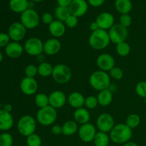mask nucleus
<instances>
[{"mask_svg":"<svg viewBox=\"0 0 146 146\" xmlns=\"http://www.w3.org/2000/svg\"><path fill=\"white\" fill-rule=\"evenodd\" d=\"M144 100H145V104H146V98H144Z\"/></svg>","mask_w":146,"mask_h":146,"instance_id":"nucleus-52","label":"nucleus"},{"mask_svg":"<svg viewBox=\"0 0 146 146\" xmlns=\"http://www.w3.org/2000/svg\"><path fill=\"white\" fill-rule=\"evenodd\" d=\"M64 22H65L66 25L68 27H69V28H71V29L74 28V27H76L77 25H78V17L71 14V15H70L66 19V21H64Z\"/></svg>","mask_w":146,"mask_h":146,"instance_id":"nucleus-41","label":"nucleus"},{"mask_svg":"<svg viewBox=\"0 0 146 146\" xmlns=\"http://www.w3.org/2000/svg\"><path fill=\"white\" fill-rule=\"evenodd\" d=\"M35 104L38 108H43L49 106V98L46 94H38L35 96Z\"/></svg>","mask_w":146,"mask_h":146,"instance_id":"nucleus-31","label":"nucleus"},{"mask_svg":"<svg viewBox=\"0 0 146 146\" xmlns=\"http://www.w3.org/2000/svg\"><path fill=\"white\" fill-rule=\"evenodd\" d=\"M56 1L58 3V5L60 7H68L73 0H56Z\"/></svg>","mask_w":146,"mask_h":146,"instance_id":"nucleus-46","label":"nucleus"},{"mask_svg":"<svg viewBox=\"0 0 146 146\" xmlns=\"http://www.w3.org/2000/svg\"><path fill=\"white\" fill-rule=\"evenodd\" d=\"M25 75L26 77L29 78H34L38 74V69L37 67L34 64H29L25 68Z\"/></svg>","mask_w":146,"mask_h":146,"instance_id":"nucleus-38","label":"nucleus"},{"mask_svg":"<svg viewBox=\"0 0 146 146\" xmlns=\"http://www.w3.org/2000/svg\"><path fill=\"white\" fill-rule=\"evenodd\" d=\"M108 33L111 42L114 43L115 44H118L123 41H125L128 34V29L123 27L120 24H114L108 30Z\"/></svg>","mask_w":146,"mask_h":146,"instance_id":"nucleus-9","label":"nucleus"},{"mask_svg":"<svg viewBox=\"0 0 146 146\" xmlns=\"http://www.w3.org/2000/svg\"><path fill=\"white\" fill-rule=\"evenodd\" d=\"M132 129L125 123L115 125L110 132V139L115 144H125L132 138Z\"/></svg>","mask_w":146,"mask_h":146,"instance_id":"nucleus-1","label":"nucleus"},{"mask_svg":"<svg viewBox=\"0 0 146 146\" xmlns=\"http://www.w3.org/2000/svg\"><path fill=\"white\" fill-rule=\"evenodd\" d=\"M121 25L123 27H125L128 29L130 26L132 24V18L129 14H121V17H120V23Z\"/></svg>","mask_w":146,"mask_h":146,"instance_id":"nucleus-40","label":"nucleus"},{"mask_svg":"<svg viewBox=\"0 0 146 146\" xmlns=\"http://www.w3.org/2000/svg\"><path fill=\"white\" fill-rule=\"evenodd\" d=\"M24 50V48L19 43L13 41L6 46L5 52L9 58H17L22 55Z\"/></svg>","mask_w":146,"mask_h":146,"instance_id":"nucleus-19","label":"nucleus"},{"mask_svg":"<svg viewBox=\"0 0 146 146\" xmlns=\"http://www.w3.org/2000/svg\"><path fill=\"white\" fill-rule=\"evenodd\" d=\"M78 132L80 139L85 143L93 142L97 133L95 125L90 123L81 125L78 128Z\"/></svg>","mask_w":146,"mask_h":146,"instance_id":"nucleus-11","label":"nucleus"},{"mask_svg":"<svg viewBox=\"0 0 146 146\" xmlns=\"http://www.w3.org/2000/svg\"><path fill=\"white\" fill-rule=\"evenodd\" d=\"M13 138L11 134L4 133L0 135V146H12Z\"/></svg>","mask_w":146,"mask_h":146,"instance_id":"nucleus-36","label":"nucleus"},{"mask_svg":"<svg viewBox=\"0 0 146 146\" xmlns=\"http://www.w3.org/2000/svg\"><path fill=\"white\" fill-rule=\"evenodd\" d=\"M2 59H3V55H2V54L1 53V51H0V63L1 62Z\"/></svg>","mask_w":146,"mask_h":146,"instance_id":"nucleus-50","label":"nucleus"},{"mask_svg":"<svg viewBox=\"0 0 146 146\" xmlns=\"http://www.w3.org/2000/svg\"><path fill=\"white\" fill-rule=\"evenodd\" d=\"M88 7V4L85 0H73L68 9L71 14L78 18L87 12Z\"/></svg>","mask_w":146,"mask_h":146,"instance_id":"nucleus-13","label":"nucleus"},{"mask_svg":"<svg viewBox=\"0 0 146 146\" xmlns=\"http://www.w3.org/2000/svg\"><path fill=\"white\" fill-rule=\"evenodd\" d=\"M14 124V119L10 113L6 112L4 110H0V130H9Z\"/></svg>","mask_w":146,"mask_h":146,"instance_id":"nucleus-22","label":"nucleus"},{"mask_svg":"<svg viewBox=\"0 0 146 146\" xmlns=\"http://www.w3.org/2000/svg\"><path fill=\"white\" fill-rule=\"evenodd\" d=\"M61 48V44L56 38H51L44 43V53L48 56L58 54Z\"/></svg>","mask_w":146,"mask_h":146,"instance_id":"nucleus-18","label":"nucleus"},{"mask_svg":"<svg viewBox=\"0 0 146 146\" xmlns=\"http://www.w3.org/2000/svg\"><path fill=\"white\" fill-rule=\"evenodd\" d=\"M105 0H88V4L94 7H101L104 3Z\"/></svg>","mask_w":146,"mask_h":146,"instance_id":"nucleus-45","label":"nucleus"},{"mask_svg":"<svg viewBox=\"0 0 146 146\" xmlns=\"http://www.w3.org/2000/svg\"><path fill=\"white\" fill-rule=\"evenodd\" d=\"M89 84L94 89L101 91L109 88L111 85L110 76L106 71L98 70L90 76Z\"/></svg>","mask_w":146,"mask_h":146,"instance_id":"nucleus-3","label":"nucleus"},{"mask_svg":"<svg viewBox=\"0 0 146 146\" xmlns=\"http://www.w3.org/2000/svg\"><path fill=\"white\" fill-rule=\"evenodd\" d=\"M71 15L68 7L58 6L55 10V16L57 20L60 21H65L66 19Z\"/></svg>","mask_w":146,"mask_h":146,"instance_id":"nucleus-30","label":"nucleus"},{"mask_svg":"<svg viewBox=\"0 0 146 146\" xmlns=\"http://www.w3.org/2000/svg\"><path fill=\"white\" fill-rule=\"evenodd\" d=\"M96 126L98 131L101 132L108 133L111 132V130L115 126V121L111 114L104 113L98 117L96 121Z\"/></svg>","mask_w":146,"mask_h":146,"instance_id":"nucleus-10","label":"nucleus"},{"mask_svg":"<svg viewBox=\"0 0 146 146\" xmlns=\"http://www.w3.org/2000/svg\"><path fill=\"white\" fill-rule=\"evenodd\" d=\"M96 23L99 29L103 30H109L114 25L115 19L114 17L109 12H103L97 17Z\"/></svg>","mask_w":146,"mask_h":146,"instance_id":"nucleus-17","label":"nucleus"},{"mask_svg":"<svg viewBox=\"0 0 146 146\" xmlns=\"http://www.w3.org/2000/svg\"><path fill=\"white\" fill-rule=\"evenodd\" d=\"M1 103H0V110H1Z\"/></svg>","mask_w":146,"mask_h":146,"instance_id":"nucleus-53","label":"nucleus"},{"mask_svg":"<svg viewBox=\"0 0 146 146\" xmlns=\"http://www.w3.org/2000/svg\"><path fill=\"white\" fill-rule=\"evenodd\" d=\"M24 49L29 55L38 56L44 52V43L37 37H31L26 41Z\"/></svg>","mask_w":146,"mask_h":146,"instance_id":"nucleus-8","label":"nucleus"},{"mask_svg":"<svg viewBox=\"0 0 146 146\" xmlns=\"http://www.w3.org/2000/svg\"><path fill=\"white\" fill-rule=\"evenodd\" d=\"M11 109H12V107H11V106L10 105V104H7V105L4 106V108H3V110H4V111H5L6 112L8 113L11 112Z\"/></svg>","mask_w":146,"mask_h":146,"instance_id":"nucleus-48","label":"nucleus"},{"mask_svg":"<svg viewBox=\"0 0 146 146\" xmlns=\"http://www.w3.org/2000/svg\"><path fill=\"white\" fill-rule=\"evenodd\" d=\"M27 29L21 22H14L9 28V36L14 41L19 42L25 37Z\"/></svg>","mask_w":146,"mask_h":146,"instance_id":"nucleus-12","label":"nucleus"},{"mask_svg":"<svg viewBox=\"0 0 146 146\" xmlns=\"http://www.w3.org/2000/svg\"><path fill=\"white\" fill-rule=\"evenodd\" d=\"M51 76L57 84H65L71 80V71L65 64H57L54 66Z\"/></svg>","mask_w":146,"mask_h":146,"instance_id":"nucleus-6","label":"nucleus"},{"mask_svg":"<svg viewBox=\"0 0 146 146\" xmlns=\"http://www.w3.org/2000/svg\"><path fill=\"white\" fill-rule=\"evenodd\" d=\"M78 131V123L75 121H66L62 126V134L66 136L73 135Z\"/></svg>","mask_w":146,"mask_h":146,"instance_id":"nucleus-27","label":"nucleus"},{"mask_svg":"<svg viewBox=\"0 0 146 146\" xmlns=\"http://www.w3.org/2000/svg\"><path fill=\"white\" fill-rule=\"evenodd\" d=\"M90 29L92 31V32L93 31H96V30L99 29V27H98V25L96 23V21H94V22H92L90 24Z\"/></svg>","mask_w":146,"mask_h":146,"instance_id":"nucleus-47","label":"nucleus"},{"mask_svg":"<svg viewBox=\"0 0 146 146\" xmlns=\"http://www.w3.org/2000/svg\"><path fill=\"white\" fill-rule=\"evenodd\" d=\"M31 1H32L33 2H41L43 0H31Z\"/></svg>","mask_w":146,"mask_h":146,"instance_id":"nucleus-51","label":"nucleus"},{"mask_svg":"<svg viewBox=\"0 0 146 146\" xmlns=\"http://www.w3.org/2000/svg\"><path fill=\"white\" fill-rule=\"evenodd\" d=\"M74 121L80 125H84V124L88 123L89 122V120L91 118L89 111L87 108H79L76 109L74 113Z\"/></svg>","mask_w":146,"mask_h":146,"instance_id":"nucleus-21","label":"nucleus"},{"mask_svg":"<svg viewBox=\"0 0 146 146\" xmlns=\"http://www.w3.org/2000/svg\"><path fill=\"white\" fill-rule=\"evenodd\" d=\"M20 88L25 95H34L38 90V83L36 79H34V78L25 77L21 81Z\"/></svg>","mask_w":146,"mask_h":146,"instance_id":"nucleus-16","label":"nucleus"},{"mask_svg":"<svg viewBox=\"0 0 146 146\" xmlns=\"http://www.w3.org/2000/svg\"><path fill=\"white\" fill-rule=\"evenodd\" d=\"M110 140V136L106 133L98 131L96 134L93 143L95 146H108Z\"/></svg>","mask_w":146,"mask_h":146,"instance_id":"nucleus-28","label":"nucleus"},{"mask_svg":"<svg viewBox=\"0 0 146 146\" xmlns=\"http://www.w3.org/2000/svg\"><path fill=\"white\" fill-rule=\"evenodd\" d=\"M17 128L21 135L28 137L35 133L36 128V121L31 115H26L21 117L17 124Z\"/></svg>","mask_w":146,"mask_h":146,"instance_id":"nucleus-5","label":"nucleus"},{"mask_svg":"<svg viewBox=\"0 0 146 146\" xmlns=\"http://www.w3.org/2000/svg\"><path fill=\"white\" fill-rule=\"evenodd\" d=\"M41 143L42 141L38 134H31L29 136L27 137V146H41Z\"/></svg>","mask_w":146,"mask_h":146,"instance_id":"nucleus-34","label":"nucleus"},{"mask_svg":"<svg viewBox=\"0 0 146 146\" xmlns=\"http://www.w3.org/2000/svg\"><path fill=\"white\" fill-rule=\"evenodd\" d=\"M115 50L118 55L122 57H125L131 53V46L126 41H123L116 44Z\"/></svg>","mask_w":146,"mask_h":146,"instance_id":"nucleus-32","label":"nucleus"},{"mask_svg":"<svg viewBox=\"0 0 146 146\" xmlns=\"http://www.w3.org/2000/svg\"><path fill=\"white\" fill-rule=\"evenodd\" d=\"M115 7L117 11L121 14H128L132 10V2L131 0H116Z\"/></svg>","mask_w":146,"mask_h":146,"instance_id":"nucleus-26","label":"nucleus"},{"mask_svg":"<svg viewBox=\"0 0 146 146\" xmlns=\"http://www.w3.org/2000/svg\"><path fill=\"white\" fill-rule=\"evenodd\" d=\"M53 68L54 66H52L51 64L44 61L37 66L38 74L41 77H48L52 75Z\"/></svg>","mask_w":146,"mask_h":146,"instance_id":"nucleus-29","label":"nucleus"},{"mask_svg":"<svg viewBox=\"0 0 146 146\" xmlns=\"http://www.w3.org/2000/svg\"><path fill=\"white\" fill-rule=\"evenodd\" d=\"M109 72L110 76L115 80H121L123 77V71L119 67L114 66Z\"/></svg>","mask_w":146,"mask_h":146,"instance_id":"nucleus-39","label":"nucleus"},{"mask_svg":"<svg viewBox=\"0 0 146 146\" xmlns=\"http://www.w3.org/2000/svg\"><path fill=\"white\" fill-rule=\"evenodd\" d=\"M10 37L9 34L5 33H0V47L7 46L9 44Z\"/></svg>","mask_w":146,"mask_h":146,"instance_id":"nucleus-42","label":"nucleus"},{"mask_svg":"<svg viewBox=\"0 0 146 146\" xmlns=\"http://www.w3.org/2000/svg\"><path fill=\"white\" fill-rule=\"evenodd\" d=\"M135 92L141 98H146V81H141L137 84Z\"/></svg>","mask_w":146,"mask_h":146,"instance_id":"nucleus-37","label":"nucleus"},{"mask_svg":"<svg viewBox=\"0 0 146 146\" xmlns=\"http://www.w3.org/2000/svg\"><path fill=\"white\" fill-rule=\"evenodd\" d=\"M123 146H138V144H136L135 143L128 141V142L125 143V144H123Z\"/></svg>","mask_w":146,"mask_h":146,"instance_id":"nucleus-49","label":"nucleus"},{"mask_svg":"<svg viewBox=\"0 0 146 146\" xmlns=\"http://www.w3.org/2000/svg\"><path fill=\"white\" fill-rule=\"evenodd\" d=\"M68 102L72 108L77 109L84 106L85 98L81 93L73 92L68 96Z\"/></svg>","mask_w":146,"mask_h":146,"instance_id":"nucleus-23","label":"nucleus"},{"mask_svg":"<svg viewBox=\"0 0 146 146\" xmlns=\"http://www.w3.org/2000/svg\"><path fill=\"white\" fill-rule=\"evenodd\" d=\"M57 118L56 109L51 106L40 108L36 113V121L43 126H49L55 123Z\"/></svg>","mask_w":146,"mask_h":146,"instance_id":"nucleus-4","label":"nucleus"},{"mask_svg":"<svg viewBox=\"0 0 146 146\" xmlns=\"http://www.w3.org/2000/svg\"><path fill=\"white\" fill-rule=\"evenodd\" d=\"M96 64L101 71H110L115 66V59L111 54H102L97 58Z\"/></svg>","mask_w":146,"mask_h":146,"instance_id":"nucleus-14","label":"nucleus"},{"mask_svg":"<svg viewBox=\"0 0 146 146\" xmlns=\"http://www.w3.org/2000/svg\"><path fill=\"white\" fill-rule=\"evenodd\" d=\"M98 105V101L97 96H87L85 98V102H84V106L87 109H95Z\"/></svg>","mask_w":146,"mask_h":146,"instance_id":"nucleus-35","label":"nucleus"},{"mask_svg":"<svg viewBox=\"0 0 146 146\" xmlns=\"http://www.w3.org/2000/svg\"><path fill=\"white\" fill-rule=\"evenodd\" d=\"M111 40L108 31L99 29L93 31L88 38L90 46L96 50H103L109 45Z\"/></svg>","mask_w":146,"mask_h":146,"instance_id":"nucleus-2","label":"nucleus"},{"mask_svg":"<svg viewBox=\"0 0 146 146\" xmlns=\"http://www.w3.org/2000/svg\"><path fill=\"white\" fill-rule=\"evenodd\" d=\"M49 33L54 38H59L64 35L66 32V27L62 21L54 20L50 25H48Z\"/></svg>","mask_w":146,"mask_h":146,"instance_id":"nucleus-20","label":"nucleus"},{"mask_svg":"<svg viewBox=\"0 0 146 146\" xmlns=\"http://www.w3.org/2000/svg\"><path fill=\"white\" fill-rule=\"evenodd\" d=\"M141 123V117L135 113H132L128 115L125 121V125L131 129L137 128Z\"/></svg>","mask_w":146,"mask_h":146,"instance_id":"nucleus-33","label":"nucleus"},{"mask_svg":"<svg viewBox=\"0 0 146 146\" xmlns=\"http://www.w3.org/2000/svg\"><path fill=\"white\" fill-rule=\"evenodd\" d=\"M51 132L54 135H60L62 133V126L60 125H54L51 128Z\"/></svg>","mask_w":146,"mask_h":146,"instance_id":"nucleus-44","label":"nucleus"},{"mask_svg":"<svg viewBox=\"0 0 146 146\" xmlns=\"http://www.w3.org/2000/svg\"><path fill=\"white\" fill-rule=\"evenodd\" d=\"M9 7L14 12L23 13L29 9V1L27 0H10Z\"/></svg>","mask_w":146,"mask_h":146,"instance_id":"nucleus-25","label":"nucleus"},{"mask_svg":"<svg viewBox=\"0 0 146 146\" xmlns=\"http://www.w3.org/2000/svg\"><path fill=\"white\" fill-rule=\"evenodd\" d=\"M41 20H42V22L44 24H47V25H50L54 21L52 15L48 12H46L43 14L42 17H41Z\"/></svg>","mask_w":146,"mask_h":146,"instance_id":"nucleus-43","label":"nucleus"},{"mask_svg":"<svg viewBox=\"0 0 146 146\" xmlns=\"http://www.w3.org/2000/svg\"><path fill=\"white\" fill-rule=\"evenodd\" d=\"M48 98H49V106L55 109L62 108L66 103L67 100L65 94L59 90L51 92L48 96Z\"/></svg>","mask_w":146,"mask_h":146,"instance_id":"nucleus-15","label":"nucleus"},{"mask_svg":"<svg viewBox=\"0 0 146 146\" xmlns=\"http://www.w3.org/2000/svg\"><path fill=\"white\" fill-rule=\"evenodd\" d=\"M97 98H98L99 105L102 106H109L113 101L112 91L109 88L99 91L98 96H97Z\"/></svg>","mask_w":146,"mask_h":146,"instance_id":"nucleus-24","label":"nucleus"},{"mask_svg":"<svg viewBox=\"0 0 146 146\" xmlns=\"http://www.w3.org/2000/svg\"><path fill=\"white\" fill-rule=\"evenodd\" d=\"M21 23L27 29H34L39 23V16L33 9H27L21 13Z\"/></svg>","mask_w":146,"mask_h":146,"instance_id":"nucleus-7","label":"nucleus"}]
</instances>
